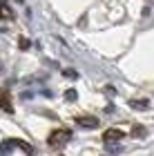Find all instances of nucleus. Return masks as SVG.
<instances>
[{
  "label": "nucleus",
  "mask_w": 154,
  "mask_h": 156,
  "mask_svg": "<svg viewBox=\"0 0 154 156\" xmlns=\"http://www.w3.org/2000/svg\"><path fill=\"white\" fill-rule=\"evenodd\" d=\"M69 140H72V129L63 127V129H54L49 136H47V145H49L52 150H63Z\"/></svg>",
  "instance_id": "obj_1"
},
{
  "label": "nucleus",
  "mask_w": 154,
  "mask_h": 156,
  "mask_svg": "<svg viewBox=\"0 0 154 156\" xmlns=\"http://www.w3.org/2000/svg\"><path fill=\"white\" fill-rule=\"evenodd\" d=\"M2 152H7V147H20V150H23L25 154H29V156H34L36 154V150H34V145L31 143H25V140H20V138H11V140H5L2 145Z\"/></svg>",
  "instance_id": "obj_2"
},
{
  "label": "nucleus",
  "mask_w": 154,
  "mask_h": 156,
  "mask_svg": "<svg viewBox=\"0 0 154 156\" xmlns=\"http://www.w3.org/2000/svg\"><path fill=\"white\" fill-rule=\"evenodd\" d=\"M121 138H125V132H123V129H118V127H109V129L103 134V143H107V145L118 143Z\"/></svg>",
  "instance_id": "obj_3"
},
{
  "label": "nucleus",
  "mask_w": 154,
  "mask_h": 156,
  "mask_svg": "<svg viewBox=\"0 0 154 156\" xmlns=\"http://www.w3.org/2000/svg\"><path fill=\"white\" fill-rule=\"evenodd\" d=\"M0 109L7 112V114H13V103H11V96L5 87H0Z\"/></svg>",
  "instance_id": "obj_4"
},
{
  "label": "nucleus",
  "mask_w": 154,
  "mask_h": 156,
  "mask_svg": "<svg viewBox=\"0 0 154 156\" xmlns=\"http://www.w3.org/2000/svg\"><path fill=\"white\" fill-rule=\"evenodd\" d=\"M76 125L81 127H89V129H94V127H98V118L96 116H89V114H83V116H76Z\"/></svg>",
  "instance_id": "obj_5"
},
{
  "label": "nucleus",
  "mask_w": 154,
  "mask_h": 156,
  "mask_svg": "<svg viewBox=\"0 0 154 156\" xmlns=\"http://www.w3.org/2000/svg\"><path fill=\"white\" fill-rule=\"evenodd\" d=\"M0 18H2V20H11V18H13V11L9 9L7 0H2V2H0Z\"/></svg>",
  "instance_id": "obj_6"
},
{
  "label": "nucleus",
  "mask_w": 154,
  "mask_h": 156,
  "mask_svg": "<svg viewBox=\"0 0 154 156\" xmlns=\"http://www.w3.org/2000/svg\"><path fill=\"white\" fill-rule=\"evenodd\" d=\"M132 136L143 138V136H145V127H143V125H134V129H132Z\"/></svg>",
  "instance_id": "obj_7"
},
{
  "label": "nucleus",
  "mask_w": 154,
  "mask_h": 156,
  "mask_svg": "<svg viewBox=\"0 0 154 156\" xmlns=\"http://www.w3.org/2000/svg\"><path fill=\"white\" fill-rule=\"evenodd\" d=\"M29 45H31V42H29V40H27L25 36H23V38H18V47H20V49H23V51H25V49H29Z\"/></svg>",
  "instance_id": "obj_8"
},
{
  "label": "nucleus",
  "mask_w": 154,
  "mask_h": 156,
  "mask_svg": "<svg viewBox=\"0 0 154 156\" xmlns=\"http://www.w3.org/2000/svg\"><path fill=\"white\" fill-rule=\"evenodd\" d=\"M65 98H67L69 103H74V101H76V89H67V91H65Z\"/></svg>",
  "instance_id": "obj_9"
},
{
  "label": "nucleus",
  "mask_w": 154,
  "mask_h": 156,
  "mask_svg": "<svg viewBox=\"0 0 154 156\" xmlns=\"http://www.w3.org/2000/svg\"><path fill=\"white\" fill-rule=\"evenodd\" d=\"M130 107H148V101H130Z\"/></svg>",
  "instance_id": "obj_10"
},
{
  "label": "nucleus",
  "mask_w": 154,
  "mask_h": 156,
  "mask_svg": "<svg viewBox=\"0 0 154 156\" xmlns=\"http://www.w3.org/2000/svg\"><path fill=\"white\" fill-rule=\"evenodd\" d=\"M65 76H69V78H76V76H78V74H76V72H74V69H65Z\"/></svg>",
  "instance_id": "obj_11"
}]
</instances>
